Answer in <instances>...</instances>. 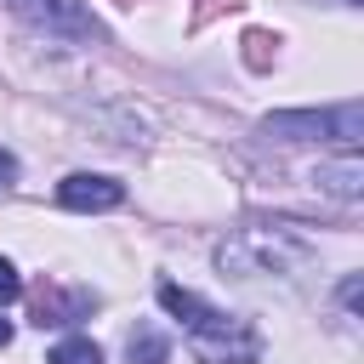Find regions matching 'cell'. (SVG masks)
<instances>
[{
	"instance_id": "6da1fadb",
	"label": "cell",
	"mask_w": 364,
	"mask_h": 364,
	"mask_svg": "<svg viewBox=\"0 0 364 364\" xmlns=\"http://www.w3.org/2000/svg\"><path fill=\"white\" fill-rule=\"evenodd\" d=\"M267 131L273 136H290V142H347L358 148V131H364V114L358 102H341V108H301V114H267Z\"/></svg>"
},
{
	"instance_id": "7a4b0ae2",
	"label": "cell",
	"mask_w": 364,
	"mask_h": 364,
	"mask_svg": "<svg viewBox=\"0 0 364 364\" xmlns=\"http://www.w3.org/2000/svg\"><path fill=\"white\" fill-rule=\"evenodd\" d=\"M0 6H11L23 23H34V28L57 34V40H97V34H102L97 17H91L80 0H0Z\"/></svg>"
},
{
	"instance_id": "3957f363",
	"label": "cell",
	"mask_w": 364,
	"mask_h": 364,
	"mask_svg": "<svg viewBox=\"0 0 364 364\" xmlns=\"http://www.w3.org/2000/svg\"><path fill=\"white\" fill-rule=\"evenodd\" d=\"M188 347H193V358L199 364H256V353H262V341H256V330L250 324H228V330H205V336H188Z\"/></svg>"
},
{
	"instance_id": "277c9868",
	"label": "cell",
	"mask_w": 364,
	"mask_h": 364,
	"mask_svg": "<svg viewBox=\"0 0 364 364\" xmlns=\"http://www.w3.org/2000/svg\"><path fill=\"white\" fill-rule=\"evenodd\" d=\"M57 205H63V210H114V205H125V188H119L114 176L74 171V176H63V188H57Z\"/></svg>"
},
{
	"instance_id": "5b68a950",
	"label": "cell",
	"mask_w": 364,
	"mask_h": 364,
	"mask_svg": "<svg viewBox=\"0 0 364 364\" xmlns=\"http://www.w3.org/2000/svg\"><path fill=\"white\" fill-rule=\"evenodd\" d=\"M159 307H165L171 318H182V324H188V336H205V330H228V324H233L222 307L199 301V296H193V290H182V284H159Z\"/></svg>"
},
{
	"instance_id": "8992f818",
	"label": "cell",
	"mask_w": 364,
	"mask_h": 364,
	"mask_svg": "<svg viewBox=\"0 0 364 364\" xmlns=\"http://www.w3.org/2000/svg\"><path fill=\"white\" fill-rule=\"evenodd\" d=\"M85 307H91V296H80V290H74V296L40 290V296H34V324H40V330H46V324H74Z\"/></svg>"
},
{
	"instance_id": "52a82bcc",
	"label": "cell",
	"mask_w": 364,
	"mask_h": 364,
	"mask_svg": "<svg viewBox=\"0 0 364 364\" xmlns=\"http://www.w3.org/2000/svg\"><path fill=\"white\" fill-rule=\"evenodd\" d=\"M358 182H364V171H358V154H353V148H347L341 165H324V171H318V188H330V193H341V199H353Z\"/></svg>"
},
{
	"instance_id": "ba28073f",
	"label": "cell",
	"mask_w": 364,
	"mask_h": 364,
	"mask_svg": "<svg viewBox=\"0 0 364 364\" xmlns=\"http://www.w3.org/2000/svg\"><path fill=\"white\" fill-rule=\"evenodd\" d=\"M46 364H102V347L97 341H85V336H68V341H57L51 347V358Z\"/></svg>"
},
{
	"instance_id": "9c48e42d",
	"label": "cell",
	"mask_w": 364,
	"mask_h": 364,
	"mask_svg": "<svg viewBox=\"0 0 364 364\" xmlns=\"http://www.w3.org/2000/svg\"><path fill=\"white\" fill-rule=\"evenodd\" d=\"M131 364H165V336L159 330H136L131 336Z\"/></svg>"
},
{
	"instance_id": "30bf717a",
	"label": "cell",
	"mask_w": 364,
	"mask_h": 364,
	"mask_svg": "<svg viewBox=\"0 0 364 364\" xmlns=\"http://www.w3.org/2000/svg\"><path fill=\"white\" fill-rule=\"evenodd\" d=\"M267 46H273V40H267L262 28H250V34H245V63H250V68H267V57H273Z\"/></svg>"
},
{
	"instance_id": "8fae6325",
	"label": "cell",
	"mask_w": 364,
	"mask_h": 364,
	"mask_svg": "<svg viewBox=\"0 0 364 364\" xmlns=\"http://www.w3.org/2000/svg\"><path fill=\"white\" fill-rule=\"evenodd\" d=\"M17 296H23V279H17V267L0 256V301H17Z\"/></svg>"
},
{
	"instance_id": "7c38bea8",
	"label": "cell",
	"mask_w": 364,
	"mask_h": 364,
	"mask_svg": "<svg viewBox=\"0 0 364 364\" xmlns=\"http://www.w3.org/2000/svg\"><path fill=\"white\" fill-rule=\"evenodd\" d=\"M358 296H364V284H358V273H353V279H347V284H341V301H347V307H353V313H358Z\"/></svg>"
},
{
	"instance_id": "4fadbf2b",
	"label": "cell",
	"mask_w": 364,
	"mask_h": 364,
	"mask_svg": "<svg viewBox=\"0 0 364 364\" xmlns=\"http://www.w3.org/2000/svg\"><path fill=\"white\" fill-rule=\"evenodd\" d=\"M11 176H17V159H11V154H6V148H0V188H6V182H11Z\"/></svg>"
},
{
	"instance_id": "5bb4252c",
	"label": "cell",
	"mask_w": 364,
	"mask_h": 364,
	"mask_svg": "<svg viewBox=\"0 0 364 364\" xmlns=\"http://www.w3.org/2000/svg\"><path fill=\"white\" fill-rule=\"evenodd\" d=\"M6 341H11V324H6V318H0V347H6Z\"/></svg>"
}]
</instances>
